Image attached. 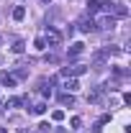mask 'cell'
I'll return each instance as SVG.
<instances>
[{
    "instance_id": "obj_1",
    "label": "cell",
    "mask_w": 131,
    "mask_h": 133,
    "mask_svg": "<svg viewBox=\"0 0 131 133\" xmlns=\"http://www.w3.org/2000/svg\"><path fill=\"white\" fill-rule=\"evenodd\" d=\"M85 72H87L85 64H72V66H64V69H62L64 77H69V74H72V77H80V74H85Z\"/></svg>"
},
{
    "instance_id": "obj_2",
    "label": "cell",
    "mask_w": 131,
    "mask_h": 133,
    "mask_svg": "<svg viewBox=\"0 0 131 133\" xmlns=\"http://www.w3.org/2000/svg\"><path fill=\"white\" fill-rule=\"evenodd\" d=\"M59 41H62V33H59V31H46L44 44H49V46H59Z\"/></svg>"
},
{
    "instance_id": "obj_3",
    "label": "cell",
    "mask_w": 131,
    "mask_h": 133,
    "mask_svg": "<svg viewBox=\"0 0 131 133\" xmlns=\"http://www.w3.org/2000/svg\"><path fill=\"white\" fill-rule=\"evenodd\" d=\"M98 26H100V28H105V31H108V28H116V18L113 16H103L98 21Z\"/></svg>"
},
{
    "instance_id": "obj_4",
    "label": "cell",
    "mask_w": 131,
    "mask_h": 133,
    "mask_svg": "<svg viewBox=\"0 0 131 133\" xmlns=\"http://www.w3.org/2000/svg\"><path fill=\"white\" fill-rule=\"evenodd\" d=\"M0 84L13 87V84H16V77H13V74H8V72H0Z\"/></svg>"
},
{
    "instance_id": "obj_5",
    "label": "cell",
    "mask_w": 131,
    "mask_h": 133,
    "mask_svg": "<svg viewBox=\"0 0 131 133\" xmlns=\"http://www.w3.org/2000/svg\"><path fill=\"white\" fill-rule=\"evenodd\" d=\"M82 51H85V44H82V41H75V44L69 46V56H80Z\"/></svg>"
},
{
    "instance_id": "obj_6",
    "label": "cell",
    "mask_w": 131,
    "mask_h": 133,
    "mask_svg": "<svg viewBox=\"0 0 131 133\" xmlns=\"http://www.w3.org/2000/svg\"><path fill=\"white\" fill-rule=\"evenodd\" d=\"M93 28H95V21H93V18H85V21H80V31H82V33L93 31Z\"/></svg>"
},
{
    "instance_id": "obj_7",
    "label": "cell",
    "mask_w": 131,
    "mask_h": 133,
    "mask_svg": "<svg viewBox=\"0 0 131 133\" xmlns=\"http://www.w3.org/2000/svg\"><path fill=\"white\" fill-rule=\"evenodd\" d=\"M75 90H80V82L67 77V79H64V92H75Z\"/></svg>"
},
{
    "instance_id": "obj_8",
    "label": "cell",
    "mask_w": 131,
    "mask_h": 133,
    "mask_svg": "<svg viewBox=\"0 0 131 133\" xmlns=\"http://www.w3.org/2000/svg\"><path fill=\"white\" fill-rule=\"evenodd\" d=\"M59 102H62V105H75V95H72V92H62V95H59Z\"/></svg>"
},
{
    "instance_id": "obj_9",
    "label": "cell",
    "mask_w": 131,
    "mask_h": 133,
    "mask_svg": "<svg viewBox=\"0 0 131 133\" xmlns=\"http://www.w3.org/2000/svg\"><path fill=\"white\" fill-rule=\"evenodd\" d=\"M113 10H116V16H118V18H126V16H129V8H126L123 3H118V5H113Z\"/></svg>"
},
{
    "instance_id": "obj_10",
    "label": "cell",
    "mask_w": 131,
    "mask_h": 133,
    "mask_svg": "<svg viewBox=\"0 0 131 133\" xmlns=\"http://www.w3.org/2000/svg\"><path fill=\"white\" fill-rule=\"evenodd\" d=\"M13 18H16V21H23V18H26V8H23V5H16V8H13Z\"/></svg>"
},
{
    "instance_id": "obj_11",
    "label": "cell",
    "mask_w": 131,
    "mask_h": 133,
    "mask_svg": "<svg viewBox=\"0 0 131 133\" xmlns=\"http://www.w3.org/2000/svg\"><path fill=\"white\" fill-rule=\"evenodd\" d=\"M31 113L33 115H44V113H46V102H36V105L31 108Z\"/></svg>"
},
{
    "instance_id": "obj_12",
    "label": "cell",
    "mask_w": 131,
    "mask_h": 133,
    "mask_svg": "<svg viewBox=\"0 0 131 133\" xmlns=\"http://www.w3.org/2000/svg\"><path fill=\"white\" fill-rule=\"evenodd\" d=\"M98 10H100V3L98 0H90V3H87V16H95Z\"/></svg>"
},
{
    "instance_id": "obj_13",
    "label": "cell",
    "mask_w": 131,
    "mask_h": 133,
    "mask_svg": "<svg viewBox=\"0 0 131 133\" xmlns=\"http://www.w3.org/2000/svg\"><path fill=\"white\" fill-rule=\"evenodd\" d=\"M69 125H72V131H80V128H82V118H72Z\"/></svg>"
},
{
    "instance_id": "obj_14",
    "label": "cell",
    "mask_w": 131,
    "mask_h": 133,
    "mask_svg": "<svg viewBox=\"0 0 131 133\" xmlns=\"http://www.w3.org/2000/svg\"><path fill=\"white\" fill-rule=\"evenodd\" d=\"M23 49H26L23 41H16V44H13V54H23Z\"/></svg>"
},
{
    "instance_id": "obj_15",
    "label": "cell",
    "mask_w": 131,
    "mask_h": 133,
    "mask_svg": "<svg viewBox=\"0 0 131 133\" xmlns=\"http://www.w3.org/2000/svg\"><path fill=\"white\" fill-rule=\"evenodd\" d=\"M51 118H54V120H64V113H62V110H54Z\"/></svg>"
},
{
    "instance_id": "obj_16",
    "label": "cell",
    "mask_w": 131,
    "mask_h": 133,
    "mask_svg": "<svg viewBox=\"0 0 131 133\" xmlns=\"http://www.w3.org/2000/svg\"><path fill=\"white\" fill-rule=\"evenodd\" d=\"M39 131H41V133H49L51 125H49V123H39Z\"/></svg>"
},
{
    "instance_id": "obj_17",
    "label": "cell",
    "mask_w": 131,
    "mask_h": 133,
    "mask_svg": "<svg viewBox=\"0 0 131 133\" xmlns=\"http://www.w3.org/2000/svg\"><path fill=\"white\" fill-rule=\"evenodd\" d=\"M36 49H39V51H44V49H46V44H44V38H36Z\"/></svg>"
},
{
    "instance_id": "obj_18",
    "label": "cell",
    "mask_w": 131,
    "mask_h": 133,
    "mask_svg": "<svg viewBox=\"0 0 131 133\" xmlns=\"http://www.w3.org/2000/svg\"><path fill=\"white\" fill-rule=\"evenodd\" d=\"M103 131V123H95V125H93V133H100Z\"/></svg>"
},
{
    "instance_id": "obj_19",
    "label": "cell",
    "mask_w": 131,
    "mask_h": 133,
    "mask_svg": "<svg viewBox=\"0 0 131 133\" xmlns=\"http://www.w3.org/2000/svg\"><path fill=\"white\" fill-rule=\"evenodd\" d=\"M39 3H51V0H39Z\"/></svg>"
},
{
    "instance_id": "obj_20",
    "label": "cell",
    "mask_w": 131,
    "mask_h": 133,
    "mask_svg": "<svg viewBox=\"0 0 131 133\" xmlns=\"http://www.w3.org/2000/svg\"><path fill=\"white\" fill-rule=\"evenodd\" d=\"M0 133H5V128H0Z\"/></svg>"
}]
</instances>
